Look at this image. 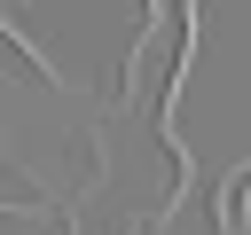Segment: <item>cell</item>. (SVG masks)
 <instances>
[{
	"mask_svg": "<svg viewBox=\"0 0 251 235\" xmlns=\"http://www.w3.org/2000/svg\"><path fill=\"white\" fill-rule=\"evenodd\" d=\"M243 227H251V164H235L220 188V235H243Z\"/></svg>",
	"mask_w": 251,
	"mask_h": 235,
	"instance_id": "6da1fadb",
	"label": "cell"
}]
</instances>
